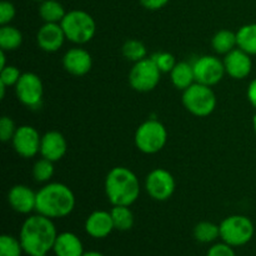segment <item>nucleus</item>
<instances>
[{
  "label": "nucleus",
  "instance_id": "f257e3e1",
  "mask_svg": "<svg viewBox=\"0 0 256 256\" xmlns=\"http://www.w3.org/2000/svg\"><path fill=\"white\" fill-rule=\"evenodd\" d=\"M58 232L52 219L42 214L30 215L20 228L19 240L29 256L48 255L54 248Z\"/></svg>",
  "mask_w": 256,
  "mask_h": 256
},
{
  "label": "nucleus",
  "instance_id": "f03ea898",
  "mask_svg": "<svg viewBox=\"0 0 256 256\" xmlns=\"http://www.w3.org/2000/svg\"><path fill=\"white\" fill-rule=\"evenodd\" d=\"M75 202L74 192L68 185L48 182L36 192L35 212L50 219H62L72 214Z\"/></svg>",
  "mask_w": 256,
  "mask_h": 256
},
{
  "label": "nucleus",
  "instance_id": "7ed1b4c3",
  "mask_svg": "<svg viewBox=\"0 0 256 256\" xmlns=\"http://www.w3.org/2000/svg\"><path fill=\"white\" fill-rule=\"evenodd\" d=\"M105 194L112 206H132L140 195V182L136 174L125 166H115L105 178Z\"/></svg>",
  "mask_w": 256,
  "mask_h": 256
},
{
  "label": "nucleus",
  "instance_id": "20e7f679",
  "mask_svg": "<svg viewBox=\"0 0 256 256\" xmlns=\"http://www.w3.org/2000/svg\"><path fill=\"white\" fill-rule=\"evenodd\" d=\"M65 36L74 44H86L96 32V22L89 12L84 10H70L60 22Z\"/></svg>",
  "mask_w": 256,
  "mask_h": 256
},
{
  "label": "nucleus",
  "instance_id": "39448f33",
  "mask_svg": "<svg viewBox=\"0 0 256 256\" xmlns=\"http://www.w3.org/2000/svg\"><path fill=\"white\" fill-rule=\"evenodd\" d=\"M134 142L139 152L150 155L156 154L166 145L168 130L159 120L149 119L138 126Z\"/></svg>",
  "mask_w": 256,
  "mask_h": 256
},
{
  "label": "nucleus",
  "instance_id": "423d86ee",
  "mask_svg": "<svg viewBox=\"0 0 256 256\" xmlns=\"http://www.w3.org/2000/svg\"><path fill=\"white\" fill-rule=\"evenodd\" d=\"M220 239L232 248L244 246L254 238L255 226L245 215H230L220 222Z\"/></svg>",
  "mask_w": 256,
  "mask_h": 256
},
{
  "label": "nucleus",
  "instance_id": "0eeeda50",
  "mask_svg": "<svg viewBox=\"0 0 256 256\" xmlns=\"http://www.w3.org/2000/svg\"><path fill=\"white\" fill-rule=\"evenodd\" d=\"M182 105L195 116H209L216 108V95L212 86L194 82L182 92Z\"/></svg>",
  "mask_w": 256,
  "mask_h": 256
},
{
  "label": "nucleus",
  "instance_id": "6e6552de",
  "mask_svg": "<svg viewBox=\"0 0 256 256\" xmlns=\"http://www.w3.org/2000/svg\"><path fill=\"white\" fill-rule=\"evenodd\" d=\"M162 72L152 58L134 62L129 72V84L139 92H149L158 86Z\"/></svg>",
  "mask_w": 256,
  "mask_h": 256
},
{
  "label": "nucleus",
  "instance_id": "1a4fd4ad",
  "mask_svg": "<svg viewBox=\"0 0 256 256\" xmlns=\"http://www.w3.org/2000/svg\"><path fill=\"white\" fill-rule=\"evenodd\" d=\"M15 94L18 100L30 109L42 106L44 85L42 79L35 72H22L19 82L15 85Z\"/></svg>",
  "mask_w": 256,
  "mask_h": 256
},
{
  "label": "nucleus",
  "instance_id": "9d476101",
  "mask_svg": "<svg viewBox=\"0 0 256 256\" xmlns=\"http://www.w3.org/2000/svg\"><path fill=\"white\" fill-rule=\"evenodd\" d=\"M176 188L174 176L162 168H156L148 174L145 179V190L152 199L156 202H166L172 196Z\"/></svg>",
  "mask_w": 256,
  "mask_h": 256
},
{
  "label": "nucleus",
  "instance_id": "9b49d317",
  "mask_svg": "<svg viewBox=\"0 0 256 256\" xmlns=\"http://www.w3.org/2000/svg\"><path fill=\"white\" fill-rule=\"evenodd\" d=\"M192 68H194L195 82L208 85V86L216 85L226 74L224 62L214 55L199 56L192 62Z\"/></svg>",
  "mask_w": 256,
  "mask_h": 256
},
{
  "label": "nucleus",
  "instance_id": "f8f14e48",
  "mask_svg": "<svg viewBox=\"0 0 256 256\" xmlns=\"http://www.w3.org/2000/svg\"><path fill=\"white\" fill-rule=\"evenodd\" d=\"M12 144L18 155L25 159H30L40 154L42 136L39 132L32 125H22V126H18Z\"/></svg>",
  "mask_w": 256,
  "mask_h": 256
},
{
  "label": "nucleus",
  "instance_id": "ddd939ff",
  "mask_svg": "<svg viewBox=\"0 0 256 256\" xmlns=\"http://www.w3.org/2000/svg\"><path fill=\"white\" fill-rule=\"evenodd\" d=\"M225 72L230 78L235 80H242L250 75L252 70V55L236 48L224 58Z\"/></svg>",
  "mask_w": 256,
  "mask_h": 256
},
{
  "label": "nucleus",
  "instance_id": "4468645a",
  "mask_svg": "<svg viewBox=\"0 0 256 256\" xmlns=\"http://www.w3.org/2000/svg\"><path fill=\"white\" fill-rule=\"evenodd\" d=\"M8 202L14 212L30 214L36 209V192L26 185H14L8 192Z\"/></svg>",
  "mask_w": 256,
  "mask_h": 256
},
{
  "label": "nucleus",
  "instance_id": "2eb2a0df",
  "mask_svg": "<svg viewBox=\"0 0 256 256\" xmlns=\"http://www.w3.org/2000/svg\"><path fill=\"white\" fill-rule=\"evenodd\" d=\"M65 32L59 22H44L36 32V44L46 52H55L62 46Z\"/></svg>",
  "mask_w": 256,
  "mask_h": 256
},
{
  "label": "nucleus",
  "instance_id": "dca6fc26",
  "mask_svg": "<svg viewBox=\"0 0 256 256\" xmlns=\"http://www.w3.org/2000/svg\"><path fill=\"white\" fill-rule=\"evenodd\" d=\"M62 66L74 76H84L92 70V58L82 48H72L62 56Z\"/></svg>",
  "mask_w": 256,
  "mask_h": 256
},
{
  "label": "nucleus",
  "instance_id": "f3484780",
  "mask_svg": "<svg viewBox=\"0 0 256 256\" xmlns=\"http://www.w3.org/2000/svg\"><path fill=\"white\" fill-rule=\"evenodd\" d=\"M68 150V142L64 135L56 130H50L42 136L40 155L42 158L55 162L65 156Z\"/></svg>",
  "mask_w": 256,
  "mask_h": 256
},
{
  "label": "nucleus",
  "instance_id": "a211bd4d",
  "mask_svg": "<svg viewBox=\"0 0 256 256\" xmlns=\"http://www.w3.org/2000/svg\"><path fill=\"white\" fill-rule=\"evenodd\" d=\"M84 228L86 234L94 239H104L112 234V230H115L112 214L105 210L92 212L85 220Z\"/></svg>",
  "mask_w": 256,
  "mask_h": 256
},
{
  "label": "nucleus",
  "instance_id": "6ab92c4d",
  "mask_svg": "<svg viewBox=\"0 0 256 256\" xmlns=\"http://www.w3.org/2000/svg\"><path fill=\"white\" fill-rule=\"evenodd\" d=\"M52 252L55 256H82L85 252L80 238L70 232L58 234Z\"/></svg>",
  "mask_w": 256,
  "mask_h": 256
},
{
  "label": "nucleus",
  "instance_id": "aec40b11",
  "mask_svg": "<svg viewBox=\"0 0 256 256\" xmlns=\"http://www.w3.org/2000/svg\"><path fill=\"white\" fill-rule=\"evenodd\" d=\"M170 79H172V85L176 89L182 90L188 89L192 86L195 82V75H194V68L192 64L188 62H179L175 64L172 70L170 72Z\"/></svg>",
  "mask_w": 256,
  "mask_h": 256
},
{
  "label": "nucleus",
  "instance_id": "412c9836",
  "mask_svg": "<svg viewBox=\"0 0 256 256\" xmlns=\"http://www.w3.org/2000/svg\"><path fill=\"white\" fill-rule=\"evenodd\" d=\"M212 46L215 50V52L222 55L229 54L234 49L238 48V39L236 32L232 30L222 29L215 32V35L212 39Z\"/></svg>",
  "mask_w": 256,
  "mask_h": 256
},
{
  "label": "nucleus",
  "instance_id": "4be33fe9",
  "mask_svg": "<svg viewBox=\"0 0 256 256\" xmlns=\"http://www.w3.org/2000/svg\"><path fill=\"white\" fill-rule=\"evenodd\" d=\"M22 44V34L18 28L2 25L0 28V49L4 52H14Z\"/></svg>",
  "mask_w": 256,
  "mask_h": 256
},
{
  "label": "nucleus",
  "instance_id": "5701e85b",
  "mask_svg": "<svg viewBox=\"0 0 256 256\" xmlns=\"http://www.w3.org/2000/svg\"><path fill=\"white\" fill-rule=\"evenodd\" d=\"M238 48L248 54L256 55V22L242 25L236 32Z\"/></svg>",
  "mask_w": 256,
  "mask_h": 256
},
{
  "label": "nucleus",
  "instance_id": "b1692460",
  "mask_svg": "<svg viewBox=\"0 0 256 256\" xmlns=\"http://www.w3.org/2000/svg\"><path fill=\"white\" fill-rule=\"evenodd\" d=\"M65 12L64 6L58 0H45L40 2L39 15L44 22H62L64 19Z\"/></svg>",
  "mask_w": 256,
  "mask_h": 256
},
{
  "label": "nucleus",
  "instance_id": "393cba45",
  "mask_svg": "<svg viewBox=\"0 0 256 256\" xmlns=\"http://www.w3.org/2000/svg\"><path fill=\"white\" fill-rule=\"evenodd\" d=\"M112 222H114L115 230L119 232H128L134 226V214L130 210V206L125 205H115L110 210Z\"/></svg>",
  "mask_w": 256,
  "mask_h": 256
},
{
  "label": "nucleus",
  "instance_id": "a878e982",
  "mask_svg": "<svg viewBox=\"0 0 256 256\" xmlns=\"http://www.w3.org/2000/svg\"><path fill=\"white\" fill-rule=\"evenodd\" d=\"M194 238L202 244H212L220 238V226L212 222H200L194 228Z\"/></svg>",
  "mask_w": 256,
  "mask_h": 256
},
{
  "label": "nucleus",
  "instance_id": "bb28decb",
  "mask_svg": "<svg viewBox=\"0 0 256 256\" xmlns=\"http://www.w3.org/2000/svg\"><path fill=\"white\" fill-rule=\"evenodd\" d=\"M122 52L126 60L132 62H138L146 58L148 49L144 42H140V40L129 39L122 45Z\"/></svg>",
  "mask_w": 256,
  "mask_h": 256
},
{
  "label": "nucleus",
  "instance_id": "cd10ccee",
  "mask_svg": "<svg viewBox=\"0 0 256 256\" xmlns=\"http://www.w3.org/2000/svg\"><path fill=\"white\" fill-rule=\"evenodd\" d=\"M54 162L45 158L36 160L32 166V176L38 182H48L54 176Z\"/></svg>",
  "mask_w": 256,
  "mask_h": 256
},
{
  "label": "nucleus",
  "instance_id": "c85d7f7f",
  "mask_svg": "<svg viewBox=\"0 0 256 256\" xmlns=\"http://www.w3.org/2000/svg\"><path fill=\"white\" fill-rule=\"evenodd\" d=\"M22 252L24 249L19 239L8 234L0 236V256H22Z\"/></svg>",
  "mask_w": 256,
  "mask_h": 256
},
{
  "label": "nucleus",
  "instance_id": "c756f323",
  "mask_svg": "<svg viewBox=\"0 0 256 256\" xmlns=\"http://www.w3.org/2000/svg\"><path fill=\"white\" fill-rule=\"evenodd\" d=\"M152 59L154 60V62L162 72H170L172 68L175 66V64H176L174 55L168 52H155V54L152 55Z\"/></svg>",
  "mask_w": 256,
  "mask_h": 256
},
{
  "label": "nucleus",
  "instance_id": "7c9ffc66",
  "mask_svg": "<svg viewBox=\"0 0 256 256\" xmlns=\"http://www.w3.org/2000/svg\"><path fill=\"white\" fill-rule=\"evenodd\" d=\"M0 70H2V72H0V82L8 88L15 86L22 74V72H20V70L18 69L16 66H14V65H9V66H5Z\"/></svg>",
  "mask_w": 256,
  "mask_h": 256
},
{
  "label": "nucleus",
  "instance_id": "2f4dec72",
  "mask_svg": "<svg viewBox=\"0 0 256 256\" xmlns=\"http://www.w3.org/2000/svg\"><path fill=\"white\" fill-rule=\"evenodd\" d=\"M16 129L18 128L15 126V122L12 118L2 116L0 120V139H2V142H12Z\"/></svg>",
  "mask_w": 256,
  "mask_h": 256
},
{
  "label": "nucleus",
  "instance_id": "473e14b6",
  "mask_svg": "<svg viewBox=\"0 0 256 256\" xmlns=\"http://www.w3.org/2000/svg\"><path fill=\"white\" fill-rule=\"evenodd\" d=\"M15 15H16V9H15L14 4L8 0H2L0 2V24L2 26L9 25L14 20Z\"/></svg>",
  "mask_w": 256,
  "mask_h": 256
},
{
  "label": "nucleus",
  "instance_id": "72a5a7b5",
  "mask_svg": "<svg viewBox=\"0 0 256 256\" xmlns=\"http://www.w3.org/2000/svg\"><path fill=\"white\" fill-rule=\"evenodd\" d=\"M206 256H236V254L232 245L222 242L212 244L208 250Z\"/></svg>",
  "mask_w": 256,
  "mask_h": 256
},
{
  "label": "nucleus",
  "instance_id": "f704fd0d",
  "mask_svg": "<svg viewBox=\"0 0 256 256\" xmlns=\"http://www.w3.org/2000/svg\"><path fill=\"white\" fill-rule=\"evenodd\" d=\"M140 4L148 10H159L164 8L170 0H139Z\"/></svg>",
  "mask_w": 256,
  "mask_h": 256
},
{
  "label": "nucleus",
  "instance_id": "c9c22d12",
  "mask_svg": "<svg viewBox=\"0 0 256 256\" xmlns=\"http://www.w3.org/2000/svg\"><path fill=\"white\" fill-rule=\"evenodd\" d=\"M248 99H249L250 104L256 109V78L252 80L248 86Z\"/></svg>",
  "mask_w": 256,
  "mask_h": 256
},
{
  "label": "nucleus",
  "instance_id": "e433bc0d",
  "mask_svg": "<svg viewBox=\"0 0 256 256\" xmlns=\"http://www.w3.org/2000/svg\"><path fill=\"white\" fill-rule=\"evenodd\" d=\"M5 52H6L0 49V69L6 66V55H5Z\"/></svg>",
  "mask_w": 256,
  "mask_h": 256
},
{
  "label": "nucleus",
  "instance_id": "4c0bfd02",
  "mask_svg": "<svg viewBox=\"0 0 256 256\" xmlns=\"http://www.w3.org/2000/svg\"><path fill=\"white\" fill-rule=\"evenodd\" d=\"M82 256H105V255L102 254V252H94V250H92V252H85L84 254H82Z\"/></svg>",
  "mask_w": 256,
  "mask_h": 256
},
{
  "label": "nucleus",
  "instance_id": "58836bf2",
  "mask_svg": "<svg viewBox=\"0 0 256 256\" xmlns=\"http://www.w3.org/2000/svg\"><path fill=\"white\" fill-rule=\"evenodd\" d=\"M8 86H5L4 84L0 82V99H4L5 98V90H6Z\"/></svg>",
  "mask_w": 256,
  "mask_h": 256
},
{
  "label": "nucleus",
  "instance_id": "ea45409f",
  "mask_svg": "<svg viewBox=\"0 0 256 256\" xmlns=\"http://www.w3.org/2000/svg\"><path fill=\"white\" fill-rule=\"evenodd\" d=\"M252 126H254V132L256 135V114L254 115V119H252Z\"/></svg>",
  "mask_w": 256,
  "mask_h": 256
},
{
  "label": "nucleus",
  "instance_id": "a19ab883",
  "mask_svg": "<svg viewBox=\"0 0 256 256\" xmlns=\"http://www.w3.org/2000/svg\"><path fill=\"white\" fill-rule=\"evenodd\" d=\"M34 2H45V0H34Z\"/></svg>",
  "mask_w": 256,
  "mask_h": 256
},
{
  "label": "nucleus",
  "instance_id": "79ce46f5",
  "mask_svg": "<svg viewBox=\"0 0 256 256\" xmlns=\"http://www.w3.org/2000/svg\"><path fill=\"white\" fill-rule=\"evenodd\" d=\"M40 256H48V255H40Z\"/></svg>",
  "mask_w": 256,
  "mask_h": 256
}]
</instances>
